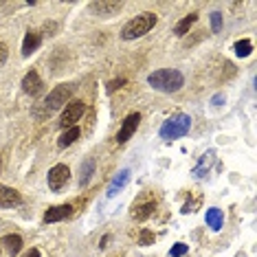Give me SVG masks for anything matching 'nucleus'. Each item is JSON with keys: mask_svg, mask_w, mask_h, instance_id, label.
I'll use <instances>...</instances> for the list:
<instances>
[{"mask_svg": "<svg viewBox=\"0 0 257 257\" xmlns=\"http://www.w3.org/2000/svg\"><path fill=\"white\" fill-rule=\"evenodd\" d=\"M0 246L7 250L9 257H16L22 250V237L20 235H14V233H9V235L3 237V242H0Z\"/></svg>", "mask_w": 257, "mask_h": 257, "instance_id": "obj_14", "label": "nucleus"}, {"mask_svg": "<svg viewBox=\"0 0 257 257\" xmlns=\"http://www.w3.org/2000/svg\"><path fill=\"white\" fill-rule=\"evenodd\" d=\"M123 84H125V79H114V81H110V84H108V92H114L116 88H121Z\"/></svg>", "mask_w": 257, "mask_h": 257, "instance_id": "obj_25", "label": "nucleus"}, {"mask_svg": "<svg viewBox=\"0 0 257 257\" xmlns=\"http://www.w3.org/2000/svg\"><path fill=\"white\" fill-rule=\"evenodd\" d=\"M211 29H213V33H218L222 29V14L220 11H213L211 14Z\"/></svg>", "mask_w": 257, "mask_h": 257, "instance_id": "obj_21", "label": "nucleus"}, {"mask_svg": "<svg viewBox=\"0 0 257 257\" xmlns=\"http://www.w3.org/2000/svg\"><path fill=\"white\" fill-rule=\"evenodd\" d=\"M20 202H22L20 191L0 185V209H14V207H18Z\"/></svg>", "mask_w": 257, "mask_h": 257, "instance_id": "obj_10", "label": "nucleus"}, {"mask_svg": "<svg viewBox=\"0 0 257 257\" xmlns=\"http://www.w3.org/2000/svg\"><path fill=\"white\" fill-rule=\"evenodd\" d=\"M84 101H79V99H73V101H68L66 106L62 110V119H60V125L64 130H68V127H73L77 121L81 119V114H84Z\"/></svg>", "mask_w": 257, "mask_h": 257, "instance_id": "obj_5", "label": "nucleus"}, {"mask_svg": "<svg viewBox=\"0 0 257 257\" xmlns=\"http://www.w3.org/2000/svg\"><path fill=\"white\" fill-rule=\"evenodd\" d=\"M139 123H141V114H139V112L127 114L125 121H123V125H121V130H119V134H116V143H125L127 139H130L132 134L137 132Z\"/></svg>", "mask_w": 257, "mask_h": 257, "instance_id": "obj_8", "label": "nucleus"}, {"mask_svg": "<svg viewBox=\"0 0 257 257\" xmlns=\"http://www.w3.org/2000/svg\"><path fill=\"white\" fill-rule=\"evenodd\" d=\"M0 250H3V246H0Z\"/></svg>", "mask_w": 257, "mask_h": 257, "instance_id": "obj_28", "label": "nucleus"}, {"mask_svg": "<svg viewBox=\"0 0 257 257\" xmlns=\"http://www.w3.org/2000/svg\"><path fill=\"white\" fill-rule=\"evenodd\" d=\"M68 178H71V169H68L66 165H55L53 169L49 172V187L53 191H60L64 185L68 183Z\"/></svg>", "mask_w": 257, "mask_h": 257, "instance_id": "obj_7", "label": "nucleus"}, {"mask_svg": "<svg viewBox=\"0 0 257 257\" xmlns=\"http://www.w3.org/2000/svg\"><path fill=\"white\" fill-rule=\"evenodd\" d=\"M71 92H73V88H71V86H66V84L55 86V88L49 92V97L44 99L46 110H49V112H53V110L64 108L68 101H71Z\"/></svg>", "mask_w": 257, "mask_h": 257, "instance_id": "obj_4", "label": "nucleus"}, {"mask_svg": "<svg viewBox=\"0 0 257 257\" xmlns=\"http://www.w3.org/2000/svg\"><path fill=\"white\" fill-rule=\"evenodd\" d=\"M123 9V3H110V0H101V3H90V11L101 18H110V16L119 14Z\"/></svg>", "mask_w": 257, "mask_h": 257, "instance_id": "obj_9", "label": "nucleus"}, {"mask_svg": "<svg viewBox=\"0 0 257 257\" xmlns=\"http://www.w3.org/2000/svg\"><path fill=\"white\" fill-rule=\"evenodd\" d=\"M108 239H110V235H106V237H103L101 242H99V246H101V248H106V246H108Z\"/></svg>", "mask_w": 257, "mask_h": 257, "instance_id": "obj_27", "label": "nucleus"}, {"mask_svg": "<svg viewBox=\"0 0 257 257\" xmlns=\"http://www.w3.org/2000/svg\"><path fill=\"white\" fill-rule=\"evenodd\" d=\"M196 20H198V14H189V16H185V18L180 20L176 27H174V33H176L178 38H183L185 33H189V29H191V25H194Z\"/></svg>", "mask_w": 257, "mask_h": 257, "instance_id": "obj_17", "label": "nucleus"}, {"mask_svg": "<svg viewBox=\"0 0 257 257\" xmlns=\"http://www.w3.org/2000/svg\"><path fill=\"white\" fill-rule=\"evenodd\" d=\"M233 51H235V55H239V57H246V55H250V51H253V44H250V40H239V42H235V46H233Z\"/></svg>", "mask_w": 257, "mask_h": 257, "instance_id": "obj_20", "label": "nucleus"}, {"mask_svg": "<svg viewBox=\"0 0 257 257\" xmlns=\"http://www.w3.org/2000/svg\"><path fill=\"white\" fill-rule=\"evenodd\" d=\"M127 180H130V169H121V172L112 178V183L108 185V196H114L119 189H123L127 185Z\"/></svg>", "mask_w": 257, "mask_h": 257, "instance_id": "obj_15", "label": "nucleus"}, {"mask_svg": "<svg viewBox=\"0 0 257 257\" xmlns=\"http://www.w3.org/2000/svg\"><path fill=\"white\" fill-rule=\"evenodd\" d=\"M139 242L143 244V246H150V244H154V233L152 231H141V237H139Z\"/></svg>", "mask_w": 257, "mask_h": 257, "instance_id": "obj_22", "label": "nucleus"}, {"mask_svg": "<svg viewBox=\"0 0 257 257\" xmlns=\"http://www.w3.org/2000/svg\"><path fill=\"white\" fill-rule=\"evenodd\" d=\"M185 253H187V244H176L172 248V257H183Z\"/></svg>", "mask_w": 257, "mask_h": 257, "instance_id": "obj_23", "label": "nucleus"}, {"mask_svg": "<svg viewBox=\"0 0 257 257\" xmlns=\"http://www.w3.org/2000/svg\"><path fill=\"white\" fill-rule=\"evenodd\" d=\"M222 222H224V215H222L220 209H209V211H207V224L211 226L213 231L222 229Z\"/></svg>", "mask_w": 257, "mask_h": 257, "instance_id": "obj_18", "label": "nucleus"}, {"mask_svg": "<svg viewBox=\"0 0 257 257\" xmlns=\"http://www.w3.org/2000/svg\"><path fill=\"white\" fill-rule=\"evenodd\" d=\"M25 257H40V250L38 248H31V250H27Z\"/></svg>", "mask_w": 257, "mask_h": 257, "instance_id": "obj_26", "label": "nucleus"}, {"mask_svg": "<svg viewBox=\"0 0 257 257\" xmlns=\"http://www.w3.org/2000/svg\"><path fill=\"white\" fill-rule=\"evenodd\" d=\"M71 215V204H57V207H51L49 211L44 213V222H60V220H66Z\"/></svg>", "mask_w": 257, "mask_h": 257, "instance_id": "obj_13", "label": "nucleus"}, {"mask_svg": "<svg viewBox=\"0 0 257 257\" xmlns=\"http://www.w3.org/2000/svg\"><path fill=\"white\" fill-rule=\"evenodd\" d=\"M79 134H81V130L77 125H73V127H68L66 132L62 134L60 137V141H57V145H60V148H68V145H73L75 141H77L79 139Z\"/></svg>", "mask_w": 257, "mask_h": 257, "instance_id": "obj_16", "label": "nucleus"}, {"mask_svg": "<svg viewBox=\"0 0 257 257\" xmlns=\"http://www.w3.org/2000/svg\"><path fill=\"white\" fill-rule=\"evenodd\" d=\"M191 127V119L189 114L185 112H178V114H172L169 119L165 121V123L161 125V139H167V141H172V139H180L185 137L187 132H189Z\"/></svg>", "mask_w": 257, "mask_h": 257, "instance_id": "obj_3", "label": "nucleus"}, {"mask_svg": "<svg viewBox=\"0 0 257 257\" xmlns=\"http://www.w3.org/2000/svg\"><path fill=\"white\" fill-rule=\"evenodd\" d=\"M154 209H156V198L150 196V194H143L137 202L132 204L130 215H132L134 220H148L150 215L154 213Z\"/></svg>", "mask_w": 257, "mask_h": 257, "instance_id": "obj_6", "label": "nucleus"}, {"mask_svg": "<svg viewBox=\"0 0 257 257\" xmlns=\"http://www.w3.org/2000/svg\"><path fill=\"white\" fill-rule=\"evenodd\" d=\"M148 84L161 92H178L185 86V77L176 68H161V71H154L150 75Z\"/></svg>", "mask_w": 257, "mask_h": 257, "instance_id": "obj_1", "label": "nucleus"}, {"mask_svg": "<svg viewBox=\"0 0 257 257\" xmlns=\"http://www.w3.org/2000/svg\"><path fill=\"white\" fill-rule=\"evenodd\" d=\"M7 55H9L7 44H5V42H0V66H5V62H7Z\"/></svg>", "mask_w": 257, "mask_h": 257, "instance_id": "obj_24", "label": "nucleus"}, {"mask_svg": "<svg viewBox=\"0 0 257 257\" xmlns=\"http://www.w3.org/2000/svg\"><path fill=\"white\" fill-rule=\"evenodd\" d=\"M22 90L27 92V95L36 97L40 90H42V79H40L38 71H29L25 75V79H22Z\"/></svg>", "mask_w": 257, "mask_h": 257, "instance_id": "obj_11", "label": "nucleus"}, {"mask_svg": "<svg viewBox=\"0 0 257 257\" xmlns=\"http://www.w3.org/2000/svg\"><path fill=\"white\" fill-rule=\"evenodd\" d=\"M92 174H95V161L92 159H88L81 165V176H79V185L81 187H86L90 183V178H92Z\"/></svg>", "mask_w": 257, "mask_h": 257, "instance_id": "obj_19", "label": "nucleus"}, {"mask_svg": "<svg viewBox=\"0 0 257 257\" xmlns=\"http://www.w3.org/2000/svg\"><path fill=\"white\" fill-rule=\"evenodd\" d=\"M154 25H156V14L145 11V14L132 18L130 22H125V27L121 29V38L123 40H137V38L145 36V33H150L152 29H154Z\"/></svg>", "mask_w": 257, "mask_h": 257, "instance_id": "obj_2", "label": "nucleus"}, {"mask_svg": "<svg viewBox=\"0 0 257 257\" xmlns=\"http://www.w3.org/2000/svg\"><path fill=\"white\" fill-rule=\"evenodd\" d=\"M40 44H42V33L40 31H27L25 42H22V55L29 57L33 51H38Z\"/></svg>", "mask_w": 257, "mask_h": 257, "instance_id": "obj_12", "label": "nucleus"}]
</instances>
